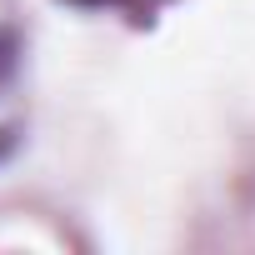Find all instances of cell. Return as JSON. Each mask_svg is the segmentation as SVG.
Masks as SVG:
<instances>
[{
    "label": "cell",
    "instance_id": "6da1fadb",
    "mask_svg": "<svg viewBox=\"0 0 255 255\" xmlns=\"http://www.w3.org/2000/svg\"><path fill=\"white\" fill-rule=\"evenodd\" d=\"M15 60H20V45H15V35H10V30H0V90H5V85L15 80Z\"/></svg>",
    "mask_w": 255,
    "mask_h": 255
},
{
    "label": "cell",
    "instance_id": "7a4b0ae2",
    "mask_svg": "<svg viewBox=\"0 0 255 255\" xmlns=\"http://www.w3.org/2000/svg\"><path fill=\"white\" fill-rule=\"evenodd\" d=\"M70 5H105V0H70Z\"/></svg>",
    "mask_w": 255,
    "mask_h": 255
}]
</instances>
